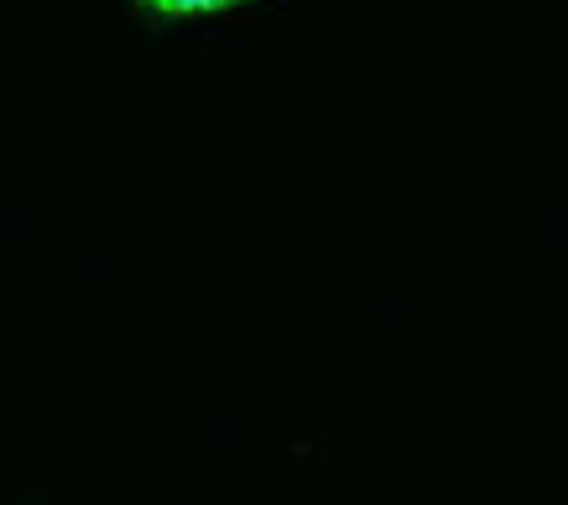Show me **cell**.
Masks as SVG:
<instances>
[{
    "mask_svg": "<svg viewBox=\"0 0 568 505\" xmlns=\"http://www.w3.org/2000/svg\"><path fill=\"white\" fill-rule=\"evenodd\" d=\"M152 11H168V17H199V11H224V6H241V0H146Z\"/></svg>",
    "mask_w": 568,
    "mask_h": 505,
    "instance_id": "6da1fadb",
    "label": "cell"
}]
</instances>
